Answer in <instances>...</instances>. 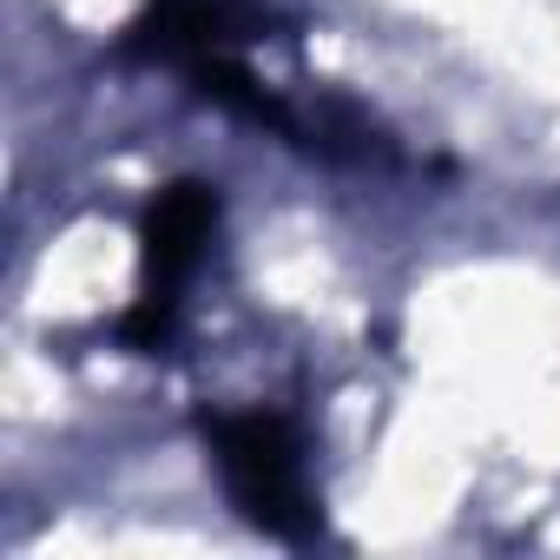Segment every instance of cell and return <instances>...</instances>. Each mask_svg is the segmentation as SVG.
I'll return each instance as SVG.
<instances>
[{
	"label": "cell",
	"instance_id": "cell-1",
	"mask_svg": "<svg viewBox=\"0 0 560 560\" xmlns=\"http://www.w3.org/2000/svg\"><path fill=\"white\" fill-rule=\"evenodd\" d=\"M205 442L218 455V475L237 501V514L277 540H317V488L304 468V435L277 409H218L205 416Z\"/></svg>",
	"mask_w": 560,
	"mask_h": 560
},
{
	"label": "cell",
	"instance_id": "cell-2",
	"mask_svg": "<svg viewBox=\"0 0 560 560\" xmlns=\"http://www.w3.org/2000/svg\"><path fill=\"white\" fill-rule=\"evenodd\" d=\"M218 231V191L211 185H165L145 211V284H139V304L119 317V343L132 350H165L172 330H178V304H185V284L205 257Z\"/></svg>",
	"mask_w": 560,
	"mask_h": 560
}]
</instances>
